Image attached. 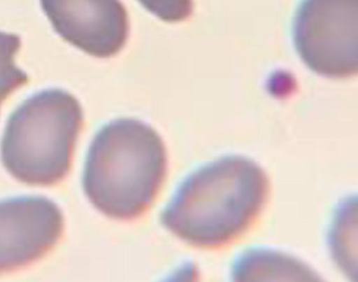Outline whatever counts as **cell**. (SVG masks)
I'll list each match as a JSON object with an SVG mask.
<instances>
[{
  "mask_svg": "<svg viewBox=\"0 0 358 282\" xmlns=\"http://www.w3.org/2000/svg\"><path fill=\"white\" fill-rule=\"evenodd\" d=\"M236 281H313L318 279L303 262L285 254L263 249L247 251L234 265Z\"/></svg>",
  "mask_w": 358,
  "mask_h": 282,
  "instance_id": "cell-7",
  "label": "cell"
},
{
  "mask_svg": "<svg viewBox=\"0 0 358 282\" xmlns=\"http://www.w3.org/2000/svg\"><path fill=\"white\" fill-rule=\"evenodd\" d=\"M268 180L252 160L230 155L187 176L161 215L164 226L200 248L229 244L255 222L268 196Z\"/></svg>",
  "mask_w": 358,
  "mask_h": 282,
  "instance_id": "cell-1",
  "label": "cell"
},
{
  "mask_svg": "<svg viewBox=\"0 0 358 282\" xmlns=\"http://www.w3.org/2000/svg\"><path fill=\"white\" fill-rule=\"evenodd\" d=\"M55 31L90 55L108 58L128 38L127 10L120 0H40Z\"/></svg>",
  "mask_w": 358,
  "mask_h": 282,
  "instance_id": "cell-6",
  "label": "cell"
},
{
  "mask_svg": "<svg viewBox=\"0 0 358 282\" xmlns=\"http://www.w3.org/2000/svg\"><path fill=\"white\" fill-rule=\"evenodd\" d=\"M150 13L163 21L176 22L192 14V0H138Z\"/></svg>",
  "mask_w": 358,
  "mask_h": 282,
  "instance_id": "cell-9",
  "label": "cell"
},
{
  "mask_svg": "<svg viewBox=\"0 0 358 282\" xmlns=\"http://www.w3.org/2000/svg\"><path fill=\"white\" fill-rule=\"evenodd\" d=\"M83 114L78 99L58 88L24 100L10 115L1 142V160L17 181L49 186L69 171Z\"/></svg>",
  "mask_w": 358,
  "mask_h": 282,
  "instance_id": "cell-3",
  "label": "cell"
},
{
  "mask_svg": "<svg viewBox=\"0 0 358 282\" xmlns=\"http://www.w3.org/2000/svg\"><path fill=\"white\" fill-rule=\"evenodd\" d=\"M59 207L45 197L0 202V273L26 267L50 251L64 230Z\"/></svg>",
  "mask_w": 358,
  "mask_h": 282,
  "instance_id": "cell-5",
  "label": "cell"
},
{
  "mask_svg": "<svg viewBox=\"0 0 358 282\" xmlns=\"http://www.w3.org/2000/svg\"><path fill=\"white\" fill-rule=\"evenodd\" d=\"M296 49L316 73L344 78L358 71V0H303L294 20Z\"/></svg>",
  "mask_w": 358,
  "mask_h": 282,
  "instance_id": "cell-4",
  "label": "cell"
},
{
  "mask_svg": "<svg viewBox=\"0 0 358 282\" xmlns=\"http://www.w3.org/2000/svg\"><path fill=\"white\" fill-rule=\"evenodd\" d=\"M20 47L18 35L0 31V107L12 92L29 81L27 73L15 62Z\"/></svg>",
  "mask_w": 358,
  "mask_h": 282,
  "instance_id": "cell-8",
  "label": "cell"
},
{
  "mask_svg": "<svg viewBox=\"0 0 358 282\" xmlns=\"http://www.w3.org/2000/svg\"><path fill=\"white\" fill-rule=\"evenodd\" d=\"M166 169V151L158 133L143 121L117 119L100 129L89 146L84 192L105 216L134 219L152 203Z\"/></svg>",
  "mask_w": 358,
  "mask_h": 282,
  "instance_id": "cell-2",
  "label": "cell"
}]
</instances>
